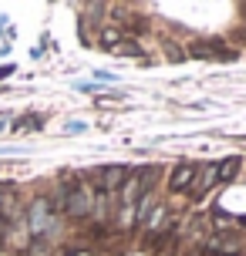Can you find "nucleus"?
<instances>
[{
	"label": "nucleus",
	"mask_w": 246,
	"mask_h": 256,
	"mask_svg": "<svg viewBox=\"0 0 246 256\" xmlns=\"http://www.w3.org/2000/svg\"><path fill=\"white\" fill-rule=\"evenodd\" d=\"M14 256H27V253H14Z\"/></svg>",
	"instance_id": "0eeeda50"
},
{
	"label": "nucleus",
	"mask_w": 246,
	"mask_h": 256,
	"mask_svg": "<svg viewBox=\"0 0 246 256\" xmlns=\"http://www.w3.org/2000/svg\"><path fill=\"white\" fill-rule=\"evenodd\" d=\"M196 176H199V168H196L192 162H182V166L168 176V189H172V192H189V189H192V182H196Z\"/></svg>",
	"instance_id": "7ed1b4c3"
},
{
	"label": "nucleus",
	"mask_w": 246,
	"mask_h": 256,
	"mask_svg": "<svg viewBox=\"0 0 246 256\" xmlns=\"http://www.w3.org/2000/svg\"><path fill=\"white\" fill-rule=\"evenodd\" d=\"M0 222H4V212H0Z\"/></svg>",
	"instance_id": "6e6552de"
},
{
	"label": "nucleus",
	"mask_w": 246,
	"mask_h": 256,
	"mask_svg": "<svg viewBox=\"0 0 246 256\" xmlns=\"http://www.w3.org/2000/svg\"><path fill=\"white\" fill-rule=\"evenodd\" d=\"M125 176H128V172H125L122 166H104V168H98V172L91 176V189L94 192H108V196H118Z\"/></svg>",
	"instance_id": "f257e3e1"
},
{
	"label": "nucleus",
	"mask_w": 246,
	"mask_h": 256,
	"mask_svg": "<svg viewBox=\"0 0 246 256\" xmlns=\"http://www.w3.org/2000/svg\"><path fill=\"white\" fill-rule=\"evenodd\" d=\"M209 253H220V256H240V253H243V243H240L236 236H222V232H216V236L209 240Z\"/></svg>",
	"instance_id": "39448f33"
},
{
	"label": "nucleus",
	"mask_w": 246,
	"mask_h": 256,
	"mask_svg": "<svg viewBox=\"0 0 246 256\" xmlns=\"http://www.w3.org/2000/svg\"><path fill=\"white\" fill-rule=\"evenodd\" d=\"M166 222H168V206H162V202H156L152 209H148V216L142 219V226H145V232H168L166 230Z\"/></svg>",
	"instance_id": "20e7f679"
},
{
	"label": "nucleus",
	"mask_w": 246,
	"mask_h": 256,
	"mask_svg": "<svg viewBox=\"0 0 246 256\" xmlns=\"http://www.w3.org/2000/svg\"><path fill=\"white\" fill-rule=\"evenodd\" d=\"M240 168V158H230V162H220V182H230Z\"/></svg>",
	"instance_id": "423d86ee"
},
{
	"label": "nucleus",
	"mask_w": 246,
	"mask_h": 256,
	"mask_svg": "<svg viewBox=\"0 0 246 256\" xmlns=\"http://www.w3.org/2000/svg\"><path fill=\"white\" fill-rule=\"evenodd\" d=\"M54 206L48 202V199H40V202H34V209H30V230L38 232V236H48L54 226Z\"/></svg>",
	"instance_id": "f03ea898"
}]
</instances>
